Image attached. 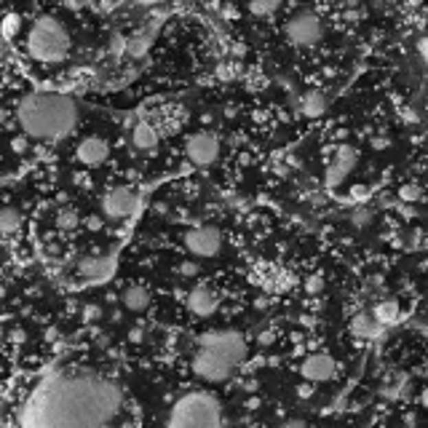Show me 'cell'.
<instances>
[{"label": "cell", "mask_w": 428, "mask_h": 428, "mask_svg": "<svg viewBox=\"0 0 428 428\" xmlns=\"http://www.w3.org/2000/svg\"><path fill=\"white\" fill-rule=\"evenodd\" d=\"M351 199L356 203L367 201V199H370V188H364V185H356V188L351 190Z\"/></svg>", "instance_id": "f1b7e54d"}, {"label": "cell", "mask_w": 428, "mask_h": 428, "mask_svg": "<svg viewBox=\"0 0 428 428\" xmlns=\"http://www.w3.org/2000/svg\"><path fill=\"white\" fill-rule=\"evenodd\" d=\"M102 225V220L100 217H89V227H94V230H97V227Z\"/></svg>", "instance_id": "8d00e7d4"}, {"label": "cell", "mask_w": 428, "mask_h": 428, "mask_svg": "<svg viewBox=\"0 0 428 428\" xmlns=\"http://www.w3.org/2000/svg\"><path fill=\"white\" fill-rule=\"evenodd\" d=\"M86 3H89V0H65V5H67L70 11H80V8H86Z\"/></svg>", "instance_id": "d6a6232c"}, {"label": "cell", "mask_w": 428, "mask_h": 428, "mask_svg": "<svg viewBox=\"0 0 428 428\" xmlns=\"http://www.w3.org/2000/svg\"><path fill=\"white\" fill-rule=\"evenodd\" d=\"M190 367H193V375L206 380V383H223L236 370V364L227 361L223 353H217L214 348H209V346H201V343H199V351L193 356V364Z\"/></svg>", "instance_id": "5b68a950"}, {"label": "cell", "mask_w": 428, "mask_h": 428, "mask_svg": "<svg viewBox=\"0 0 428 428\" xmlns=\"http://www.w3.org/2000/svg\"><path fill=\"white\" fill-rule=\"evenodd\" d=\"M420 196H423V190H420V185H415V182H409V185H402V188H399V199H402L404 203L420 201Z\"/></svg>", "instance_id": "d4e9b609"}, {"label": "cell", "mask_w": 428, "mask_h": 428, "mask_svg": "<svg viewBox=\"0 0 428 428\" xmlns=\"http://www.w3.org/2000/svg\"><path fill=\"white\" fill-rule=\"evenodd\" d=\"M300 372L302 378L308 380V383H324V380H332L335 378V372H337V364H335V359L329 356V353H311L305 361L300 364Z\"/></svg>", "instance_id": "8fae6325"}, {"label": "cell", "mask_w": 428, "mask_h": 428, "mask_svg": "<svg viewBox=\"0 0 428 428\" xmlns=\"http://www.w3.org/2000/svg\"><path fill=\"white\" fill-rule=\"evenodd\" d=\"M188 158L196 166H212L220 158V139L212 131H199L188 139Z\"/></svg>", "instance_id": "30bf717a"}, {"label": "cell", "mask_w": 428, "mask_h": 428, "mask_svg": "<svg viewBox=\"0 0 428 428\" xmlns=\"http://www.w3.org/2000/svg\"><path fill=\"white\" fill-rule=\"evenodd\" d=\"M137 3H142V5H150V3H158V0H137Z\"/></svg>", "instance_id": "ab89813d"}, {"label": "cell", "mask_w": 428, "mask_h": 428, "mask_svg": "<svg viewBox=\"0 0 428 428\" xmlns=\"http://www.w3.org/2000/svg\"><path fill=\"white\" fill-rule=\"evenodd\" d=\"M409 5H420V0H409Z\"/></svg>", "instance_id": "60d3db41"}, {"label": "cell", "mask_w": 428, "mask_h": 428, "mask_svg": "<svg viewBox=\"0 0 428 428\" xmlns=\"http://www.w3.org/2000/svg\"><path fill=\"white\" fill-rule=\"evenodd\" d=\"M281 5V0H249V11L254 16H271Z\"/></svg>", "instance_id": "cb8c5ba5"}, {"label": "cell", "mask_w": 428, "mask_h": 428, "mask_svg": "<svg viewBox=\"0 0 428 428\" xmlns=\"http://www.w3.org/2000/svg\"><path fill=\"white\" fill-rule=\"evenodd\" d=\"M158 142H161V134L158 128L153 126L150 121H139L134 131H131V145L139 153H155L158 150Z\"/></svg>", "instance_id": "2e32d148"}, {"label": "cell", "mask_w": 428, "mask_h": 428, "mask_svg": "<svg viewBox=\"0 0 428 428\" xmlns=\"http://www.w3.org/2000/svg\"><path fill=\"white\" fill-rule=\"evenodd\" d=\"M19 27H22V22L11 14V16H5V22L0 25V32H3V38H14V35L19 32Z\"/></svg>", "instance_id": "484cf974"}, {"label": "cell", "mask_w": 428, "mask_h": 428, "mask_svg": "<svg viewBox=\"0 0 428 428\" xmlns=\"http://www.w3.org/2000/svg\"><path fill=\"white\" fill-rule=\"evenodd\" d=\"M327 107H329V97L322 91V89L308 91V94L300 100V113L305 115V118H322V115L327 113Z\"/></svg>", "instance_id": "d6986e66"}, {"label": "cell", "mask_w": 428, "mask_h": 428, "mask_svg": "<svg viewBox=\"0 0 428 428\" xmlns=\"http://www.w3.org/2000/svg\"><path fill=\"white\" fill-rule=\"evenodd\" d=\"M201 346H209V348H214L217 353H223L227 361H233L236 367L247 359V351H249V346H247V337L241 335V332H233V329H217V332H206L201 340H199Z\"/></svg>", "instance_id": "52a82bcc"}, {"label": "cell", "mask_w": 428, "mask_h": 428, "mask_svg": "<svg viewBox=\"0 0 428 428\" xmlns=\"http://www.w3.org/2000/svg\"><path fill=\"white\" fill-rule=\"evenodd\" d=\"M83 316H86V319H97V316H100V308H97V305H91V308H86V311H83Z\"/></svg>", "instance_id": "836d02e7"}, {"label": "cell", "mask_w": 428, "mask_h": 428, "mask_svg": "<svg viewBox=\"0 0 428 428\" xmlns=\"http://www.w3.org/2000/svg\"><path fill=\"white\" fill-rule=\"evenodd\" d=\"M16 121L27 137L43 142H59L76 131L78 104L67 94L32 91L16 104Z\"/></svg>", "instance_id": "7a4b0ae2"}, {"label": "cell", "mask_w": 428, "mask_h": 428, "mask_svg": "<svg viewBox=\"0 0 428 428\" xmlns=\"http://www.w3.org/2000/svg\"><path fill=\"white\" fill-rule=\"evenodd\" d=\"M70 51V32L54 16H38L27 32V54L41 65H56Z\"/></svg>", "instance_id": "277c9868"}, {"label": "cell", "mask_w": 428, "mask_h": 428, "mask_svg": "<svg viewBox=\"0 0 428 428\" xmlns=\"http://www.w3.org/2000/svg\"><path fill=\"white\" fill-rule=\"evenodd\" d=\"M284 35L289 38V43H295L300 49H308V46H316L322 41L324 25H322V19L313 11H300V14H295L284 25Z\"/></svg>", "instance_id": "8992f818"}, {"label": "cell", "mask_w": 428, "mask_h": 428, "mask_svg": "<svg viewBox=\"0 0 428 428\" xmlns=\"http://www.w3.org/2000/svg\"><path fill=\"white\" fill-rule=\"evenodd\" d=\"M179 271H182L185 276H196V273H199V265H196V262H190V260H185V262L179 265Z\"/></svg>", "instance_id": "4dcf8cb0"}, {"label": "cell", "mask_w": 428, "mask_h": 428, "mask_svg": "<svg viewBox=\"0 0 428 428\" xmlns=\"http://www.w3.org/2000/svg\"><path fill=\"white\" fill-rule=\"evenodd\" d=\"M418 56L428 65V35H420V38H418Z\"/></svg>", "instance_id": "f546056e"}, {"label": "cell", "mask_w": 428, "mask_h": 428, "mask_svg": "<svg viewBox=\"0 0 428 428\" xmlns=\"http://www.w3.org/2000/svg\"><path fill=\"white\" fill-rule=\"evenodd\" d=\"M128 337H131L134 343H139V340H142V329H131V332H128Z\"/></svg>", "instance_id": "d590c367"}, {"label": "cell", "mask_w": 428, "mask_h": 428, "mask_svg": "<svg viewBox=\"0 0 428 428\" xmlns=\"http://www.w3.org/2000/svg\"><path fill=\"white\" fill-rule=\"evenodd\" d=\"M185 249L193 257H217L223 249V233L214 225H201L193 227L185 233Z\"/></svg>", "instance_id": "ba28073f"}, {"label": "cell", "mask_w": 428, "mask_h": 428, "mask_svg": "<svg viewBox=\"0 0 428 428\" xmlns=\"http://www.w3.org/2000/svg\"><path fill=\"white\" fill-rule=\"evenodd\" d=\"M22 227V214L16 212V209H0V233L3 236H11V233H16Z\"/></svg>", "instance_id": "7402d4cb"}, {"label": "cell", "mask_w": 428, "mask_h": 428, "mask_svg": "<svg viewBox=\"0 0 428 428\" xmlns=\"http://www.w3.org/2000/svg\"><path fill=\"white\" fill-rule=\"evenodd\" d=\"M76 155L83 166H100L110 155V145L102 137H86V139H80Z\"/></svg>", "instance_id": "4fadbf2b"}, {"label": "cell", "mask_w": 428, "mask_h": 428, "mask_svg": "<svg viewBox=\"0 0 428 428\" xmlns=\"http://www.w3.org/2000/svg\"><path fill=\"white\" fill-rule=\"evenodd\" d=\"M78 223H80V217H78L76 209H70V206L59 209V214H56V227L59 230H76Z\"/></svg>", "instance_id": "603a6c76"}, {"label": "cell", "mask_w": 428, "mask_h": 428, "mask_svg": "<svg viewBox=\"0 0 428 428\" xmlns=\"http://www.w3.org/2000/svg\"><path fill=\"white\" fill-rule=\"evenodd\" d=\"M121 302H124V308L131 311V313H142V311H148V308H150L153 295H150V289H148V286L134 284V286H126V289H124Z\"/></svg>", "instance_id": "ac0fdd59"}, {"label": "cell", "mask_w": 428, "mask_h": 428, "mask_svg": "<svg viewBox=\"0 0 428 428\" xmlns=\"http://www.w3.org/2000/svg\"><path fill=\"white\" fill-rule=\"evenodd\" d=\"M121 388L94 372H51L19 412L27 428H100L121 412Z\"/></svg>", "instance_id": "6da1fadb"}, {"label": "cell", "mask_w": 428, "mask_h": 428, "mask_svg": "<svg viewBox=\"0 0 428 428\" xmlns=\"http://www.w3.org/2000/svg\"><path fill=\"white\" fill-rule=\"evenodd\" d=\"M372 223V212L370 209H359L356 214H353V225L356 227H364V225H370Z\"/></svg>", "instance_id": "4316f807"}, {"label": "cell", "mask_w": 428, "mask_h": 428, "mask_svg": "<svg viewBox=\"0 0 428 428\" xmlns=\"http://www.w3.org/2000/svg\"><path fill=\"white\" fill-rule=\"evenodd\" d=\"M113 271V260L110 257H102V254H91V257H83L78 262V273L89 281H104Z\"/></svg>", "instance_id": "5bb4252c"}, {"label": "cell", "mask_w": 428, "mask_h": 428, "mask_svg": "<svg viewBox=\"0 0 428 428\" xmlns=\"http://www.w3.org/2000/svg\"><path fill=\"white\" fill-rule=\"evenodd\" d=\"M257 343H262V346H271V343H273V332H271V329L260 332V335H257Z\"/></svg>", "instance_id": "1f68e13d"}, {"label": "cell", "mask_w": 428, "mask_h": 428, "mask_svg": "<svg viewBox=\"0 0 428 428\" xmlns=\"http://www.w3.org/2000/svg\"><path fill=\"white\" fill-rule=\"evenodd\" d=\"M372 145H375V148H388V139H383V137H380V139H375V142H372Z\"/></svg>", "instance_id": "74e56055"}, {"label": "cell", "mask_w": 428, "mask_h": 428, "mask_svg": "<svg viewBox=\"0 0 428 428\" xmlns=\"http://www.w3.org/2000/svg\"><path fill=\"white\" fill-rule=\"evenodd\" d=\"M217 295L209 289V286H196L190 295H188V308L196 313V316H212L217 311Z\"/></svg>", "instance_id": "e0dca14e"}, {"label": "cell", "mask_w": 428, "mask_h": 428, "mask_svg": "<svg viewBox=\"0 0 428 428\" xmlns=\"http://www.w3.org/2000/svg\"><path fill=\"white\" fill-rule=\"evenodd\" d=\"M351 332L359 340H378L380 335L385 332V327L372 316V311H361L351 319Z\"/></svg>", "instance_id": "9a60e30c"}, {"label": "cell", "mask_w": 428, "mask_h": 428, "mask_svg": "<svg viewBox=\"0 0 428 428\" xmlns=\"http://www.w3.org/2000/svg\"><path fill=\"white\" fill-rule=\"evenodd\" d=\"M155 32H158V25L145 27V30H139L134 38H128V41H126V54H128V56H134V59L145 56V54L150 51L153 41H155Z\"/></svg>", "instance_id": "44dd1931"}, {"label": "cell", "mask_w": 428, "mask_h": 428, "mask_svg": "<svg viewBox=\"0 0 428 428\" xmlns=\"http://www.w3.org/2000/svg\"><path fill=\"white\" fill-rule=\"evenodd\" d=\"M372 316L378 319L383 327H394L402 319V305H399V300H394V297L378 300L372 305Z\"/></svg>", "instance_id": "ffe728a7"}, {"label": "cell", "mask_w": 428, "mask_h": 428, "mask_svg": "<svg viewBox=\"0 0 428 428\" xmlns=\"http://www.w3.org/2000/svg\"><path fill=\"white\" fill-rule=\"evenodd\" d=\"M166 423L172 428H217L223 426V404L209 391H188L174 402Z\"/></svg>", "instance_id": "3957f363"}, {"label": "cell", "mask_w": 428, "mask_h": 428, "mask_svg": "<svg viewBox=\"0 0 428 428\" xmlns=\"http://www.w3.org/2000/svg\"><path fill=\"white\" fill-rule=\"evenodd\" d=\"M305 289H308L311 295H316V292H322V289H324V278H322V276L308 278V281H305Z\"/></svg>", "instance_id": "83f0119b"}, {"label": "cell", "mask_w": 428, "mask_h": 428, "mask_svg": "<svg viewBox=\"0 0 428 428\" xmlns=\"http://www.w3.org/2000/svg\"><path fill=\"white\" fill-rule=\"evenodd\" d=\"M137 206H139V196L131 188H113L102 199V212L110 220H126L137 212Z\"/></svg>", "instance_id": "9c48e42d"}, {"label": "cell", "mask_w": 428, "mask_h": 428, "mask_svg": "<svg viewBox=\"0 0 428 428\" xmlns=\"http://www.w3.org/2000/svg\"><path fill=\"white\" fill-rule=\"evenodd\" d=\"M420 402H423V407H428V388L423 391V394H420Z\"/></svg>", "instance_id": "f35d334b"}, {"label": "cell", "mask_w": 428, "mask_h": 428, "mask_svg": "<svg viewBox=\"0 0 428 428\" xmlns=\"http://www.w3.org/2000/svg\"><path fill=\"white\" fill-rule=\"evenodd\" d=\"M297 394H300V396H311V394H313V385H308V383H305L302 388H297Z\"/></svg>", "instance_id": "e575fe53"}, {"label": "cell", "mask_w": 428, "mask_h": 428, "mask_svg": "<svg viewBox=\"0 0 428 428\" xmlns=\"http://www.w3.org/2000/svg\"><path fill=\"white\" fill-rule=\"evenodd\" d=\"M353 166H356V150H353V148H337L335 158L329 161V166H327V177H324L327 188L343 185V179L351 174Z\"/></svg>", "instance_id": "7c38bea8"}]
</instances>
